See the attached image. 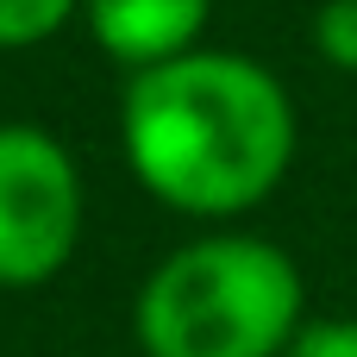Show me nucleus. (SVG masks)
Segmentation results:
<instances>
[{"label":"nucleus","mask_w":357,"mask_h":357,"mask_svg":"<svg viewBox=\"0 0 357 357\" xmlns=\"http://www.w3.org/2000/svg\"><path fill=\"white\" fill-rule=\"evenodd\" d=\"M282 357H357V320H345V314H333V320H307Z\"/></svg>","instance_id":"nucleus-7"},{"label":"nucleus","mask_w":357,"mask_h":357,"mask_svg":"<svg viewBox=\"0 0 357 357\" xmlns=\"http://www.w3.org/2000/svg\"><path fill=\"white\" fill-rule=\"evenodd\" d=\"M75 13H82V0H0V50L44 44V38H56Z\"/></svg>","instance_id":"nucleus-5"},{"label":"nucleus","mask_w":357,"mask_h":357,"mask_svg":"<svg viewBox=\"0 0 357 357\" xmlns=\"http://www.w3.org/2000/svg\"><path fill=\"white\" fill-rule=\"evenodd\" d=\"M119 144L151 201L188 220H238L282 188L301 126L276 69L238 50H188L132 69Z\"/></svg>","instance_id":"nucleus-1"},{"label":"nucleus","mask_w":357,"mask_h":357,"mask_svg":"<svg viewBox=\"0 0 357 357\" xmlns=\"http://www.w3.org/2000/svg\"><path fill=\"white\" fill-rule=\"evenodd\" d=\"M132 326L144 357H282L307 326V282L282 245L207 232L151 270Z\"/></svg>","instance_id":"nucleus-2"},{"label":"nucleus","mask_w":357,"mask_h":357,"mask_svg":"<svg viewBox=\"0 0 357 357\" xmlns=\"http://www.w3.org/2000/svg\"><path fill=\"white\" fill-rule=\"evenodd\" d=\"M314 50L339 75H357V0H320V13H314Z\"/></svg>","instance_id":"nucleus-6"},{"label":"nucleus","mask_w":357,"mask_h":357,"mask_svg":"<svg viewBox=\"0 0 357 357\" xmlns=\"http://www.w3.org/2000/svg\"><path fill=\"white\" fill-rule=\"evenodd\" d=\"M207 13L213 0H82L88 38L126 69H151V63L201 50Z\"/></svg>","instance_id":"nucleus-4"},{"label":"nucleus","mask_w":357,"mask_h":357,"mask_svg":"<svg viewBox=\"0 0 357 357\" xmlns=\"http://www.w3.org/2000/svg\"><path fill=\"white\" fill-rule=\"evenodd\" d=\"M82 245V169L25 119L0 126V289H44Z\"/></svg>","instance_id":"nucleus-3"}]
</instances>
